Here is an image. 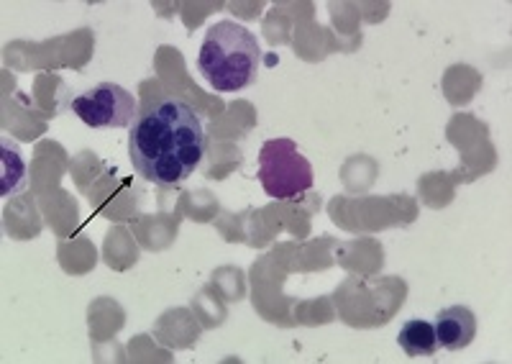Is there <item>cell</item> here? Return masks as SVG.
I'll list each match as a JSON object with an SVG mask.
<instances>
[{
    "label": "cell",
    "mask_w": 512,
    "mask_h": 364,
    "mask_svg": "<svg viewBox=\"0 0 512 364\" xmlns=\"http://www.w3.org/2000/svg\"><path fill=\"white\" fill-rule=\"evenodd\" d=\"M203 152L205 131L198 113L175 98L149 108L128 136L134 170L162 190L180 188L200 165Z\"/></svg>",
    "instance_id": "cell-1"
},
{
    "label": "cell",
    "mask_w": 512,
    "mask_h": 364,
    "mask_svg": "<svg viewBox=\"0 0 512 364\" xmlns=\"http://www.w3.org/2000/svg\"><path fill=\"white\" fill-rule=\"evenodd\" d=\"M262 47L246 26L221 21L210 26L198 57V70L216 93H239L259 77Z\"/></svg>",
    "instance_id": "cell-2"
},
{
    "label": "cell",
    "mask_w": 512,
    "mask_h": 364,
    "mask_svg": "<svg viewBox=\"0 0 512 364\" xmlns=\"http://www.w3.org/2000/svg\"><path fill=\"white\" fill-rule=\"evenodd\" d=\"M259 182L274 200L300 198L313 188V167L292 139H269L259 152Z\"/></svg>",
    "instance_id": "cell-3"
},
{
    "label": "cell",
    "mask_w": 512,
    "mask_h": 364,
    "mask_svg": "<svg viewBox=\"0 0 512 364\" xmlns=\"http://www.w3.org/2000/svg\"><path fill=\"white\" fill-rule=\"evenodd\" d=\"M72 113L90 129H128L139 121V103L116 83H98L75 95Z\"/></svg>",
    "instance_id": "cell-4"
},
{
    "label": "cell",
    "mask_w": 512,
    "mask_h": 364,
    "mask_svg": "<svg viewBox=\"0 0 512 364\" xmlns=\"http://www.w3.org/2000/svg\"><path fill=\"white\" fill-rule=\"evenodd\" d=\"M433 331H436L438 347L459 352V349L469 347L477 336V318L466 306L443 308L433 321Z\"/></svg>",
    "instance_id": "cell-5"
},
{
    "label": "cell",
    "mask_w": 512,
    "mask_h": 364,
    "mask_svg": "<svg viewBox=\"0 0 512 364\" xmlns=\"http://www.w3.org/2000/svg\"><path fill=\"white\" fill-rule=\"evenodd\" d=\"M397 341H400L402 352L408 354V357H420V354H436V349H438L433 323L423 321V318H410V321L400 329V336H397Z\"/></svg>",
    "instance_id": "cell-6"
},
{
    "label": "cell",
    "mask_w": 512,
    "mask_h": 364,
    "mask_svg": "<svg viewBox=\"0 0 512 364\" xmlns=\"http://www.w3.org/2000/svg\"><path fill=\"white\" fill-rule=\"evenodd\" d=\"M0 182H3V185H0L3 195L18 193L26 182L24 157H21L16 144H11L8 139H3V177H0Z\"/></svg>",
    "instance_id": "cell-7"
}]
</instances>
